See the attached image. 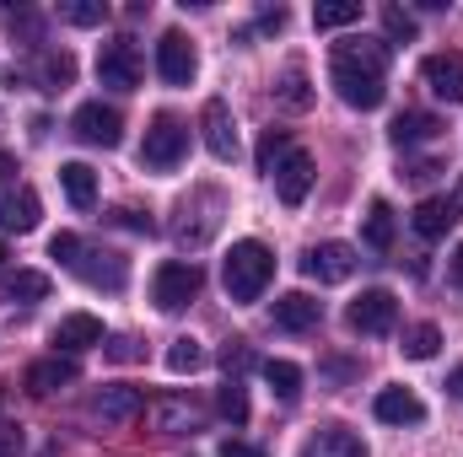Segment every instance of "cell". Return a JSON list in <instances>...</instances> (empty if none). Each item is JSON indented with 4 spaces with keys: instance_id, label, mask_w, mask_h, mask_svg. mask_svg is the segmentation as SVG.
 Masks as SVG:
<instances>
[{
    "instance_id": "cell-1",
    "label": "cell",
    "mask_w": 463,
    "mask_h": 457,
    "mask_svg": "<svg viewBox=\"0 0 463 457\" xmlns=\"http://www.w3.org/2000/svg\"><path fill=\"white\" fill-rule=\"evenodd\" d=\"M329 81L350 108H361V114L383 108V98H388V43H377V38L340 43L335 60H329Z\"/></svg>"
},
{
    "instance_id": "cell-2",
    "label": "cell",
    "mask_w": 463,
    "mask_h": 457,
    "mask_svg": "<svg viewBox=\"0 0 463 457\" xmlns=\"http://www.w3.org/2000/svg\"><path fill=\"white\" fill-rule=\"evenodd\" d=\"M222 280H227L232 302H259V296H264V285L275 280V253H269L264 242H253V237H248V242H232Z\"/></svg>"
},
{
    "instance_id": "cell-3",
    "label": "cell",
    "mask_w": 463,
    "mask_h": 457,
    "mask_svg": "<svg viewBox=\"0 0 463 457\" xmlns=\"http://www.w3.org/2000/svg\"><path fill=\"white\" fill-rule=\"evenodd\" d=\"M184 156H189V129H184V118L156 114L151 129H146V140H140V167H151V173H178Z\"/></svg>"
},
{
    "instance_id": "cell-4",
    "label": "cell",
    "mask_w": 463,
    "mask_h": 457,
    "mask_svg": "<svg viewBox=\"0 0 463 457\" xmlns=\"http://www.w3.org/2000/svg\"><path fill=\"white\" fill-rule=\"evenodd\" d=\"M200 285H205V275H200V264H162L156 275H151V302H156V312H184L194 296H200Z\"/></svg>"
},
{
    "instance_id": "cell-5",
    "label": "cell",
    "mask_w": 463,
    "mask_h": 457,
    "mask_svg": "<svg viewBox=\"0 0 463 457\" xmlns=\"http://www.w3.org/2000/svg\"><path fill=\"white\" fill-rule=\"evenodd\" d=\"M140 76H146V60H140L135 38H109V43L98 49V81H103V87H114V92H135Z\"/></svg>"
},
{
    "instance_id": "cell-6",
    "label": "cell",
    "mask_w": 463,
    "mask_h": 457,
    "mask_svg": "<svg viewBox=\"0 0 463 457\" xmlns=\"http://www.w3.org/2000/svg\"><path fill=\"white\" fill-rule=\"evenodd\" d=\"M302 275L318 280V285H345L350 275H355V247H345V242H318V247H307Z\"/></svg>"
},
{
    "instance_id": "cell-7",
    "label": "cell",
    "mask_w": 463,
    "mask_h": 457,
    "mask_svg": "<svg viewBox=\"0 0 463 457\" xmlns=\"http://www.w3.org/2000/svg\"><path fill=\"white\" fill-rule=\"evenodd\" d=\"M71 129H76V140L103 145V151H114L118 140H124V118H118V108H109V103H81L76 118H71Z\"/></svg>"
},
{
    "instance_id": "cell-8",
    "label": "cell",
    "mask_w": 463,
    "mask_h": 457,
    "mask_svg": "<svg viewBox=\"0 0 463 457\" xmlns=\"http://www.w3.org/2000/svg\"><path fill=\"white\" fill-rule=\"evenodd\" d=\"M393 318H399L393 291H361V296L350 302V312H345V323L355 329V334H388Z\"/></svg>"
},
{
    "instance_id": "cell-9",
    "label": "cell",
    "mask_w": 463,
    "mask_h": 457,
    "mask_svg": "<svg viewBox=\"0 0 463 457\" xmlns=\"http://www.w3.org/2000/svg\"><path fill=\"white\" fill-rule=\"evenodd\" d=\"M71 269H76L87 285H103V291H124V280H129L124 253H103V247H87V242H81V253H76Z\"/></svg>"
},
{
    "instance_id": "cell-10",
    "label": "cell",
    "mask_w": 463,
    "mask_h": 457,
    "mask_svg": "<svg viewBox=\"0 0 463 457\" xmlns=\"http://www.w3.org/2000/svg\"><path fill=\"white\" fill-rule=\"evenodd\" d=\"M200 129H205V151L216 156V162H237V118H232V108L222 103V98H211L205 103V114H200Z\"/></svg>"
},
{
    "instance_id": "cell-11",
    "label": "cell",
    "mask_w": 463,
    "mask_h": 457,
    "mask_svg": "<svg viewBox=\"0 0 463 457\" xmlns=\"http://www.w3.org/2000/svg\"><path fill=\"white\" fill-rule=\"evenodd\" d=\"M156 70H162V81H167V87H189V81H194V70H200L194 43H189L184 33H162V43H156Z\"/></svg>"
},
{
    "instance_id": "cell-12",
    "label": "cell",
    "mask_w": 463,
    "mask_h": 457,
    "mask_svg": "<svg viewBox=\"0 0 463 457\" xmlns=\"http://www.w3.org/2000/svg\"><path fill=\"white\" fill-rule=\"evenodd\" d=\"M269 178H275L280 205H291V210H297V205L307 200V189H313V178H318V173H313V156H307V151H291V156H286Z\"/></svg>"
},
{
    "instance_id": "cell-13",
    "label": "cell",
    "mask_w": 463,
    "mask_h": 457,
    "mask_svg": "<svg viewBox=\"0 0 463 457\" xmlns=\"http://www.w3.org/2000/svg\"><path fill=\"white\" fill-rule=\"evenodd\" d=\"M269 318H275V329H286V334H307V329H318L324 307H318L307 291H286V296H275Z\"/></svg>"
},
{
    "instance_id": "cell-14",
    "label": "cell",
    "mask_w": 463,
    "mask_h": 457,
    "mask_svg": "<svg viewBox=\"0 0 463 457\" xmlns=\"http://www.w3.org/2000/svg\"><path fill=\"white\" fill-rule=\"evenodd\" d=\"M92 415H98L103 425H129V420L146 415V393H140V387H103V393L92 398Z\"/></svg>"
},
{
    "instance_id": "cell-15",
    "label": "cell",
    "mask_w": 463,
    "mask_h": 457,
    "mask_svg": "<svg viewBox=\"0 0 463 457\" xmlns=\"http://www.w3.org/2000/svg\"><path fill=\"white\" fill-rule=\"evenodd\" d=\"M420 81L442 98V103H463V54H431L420 65Z\"/></svg>"
},
{
    "instance_id": "cell-16",
    "label": "cell",
    "mask_w": 463,
    "mask_h": 457,
    "mask_svg": "<svg viewBox=\"0 0 463 457\" xmlns=\"http://www.w3.org/2000/svg\"><path fill=\"white\" fill-rule=\"evenodd\" d=\"M372 415H377L383 425H420V420H426V404H420L410 387H383L377 404H372Z\"/></svg>"
},
{
    "instance_id": "cell-17",
    "label": "cell",
    "mask_w": 463,
    "mask_h": 457,
    "mask_svg": "<svg viewBox=\"0 0 463 457\" xmlns=\"http://www.w3.org/2000/svg\"><path fill=\"white\" fill-rule=\"evenodd\" d=\"M22 382H27V393H38V398H43V393H60L65 382H76V360H71V355H49V360H33Z\"/></svg>"
},
{
    "instance_id": "cell-18",
    "label": "cell",
    "mask_w": 463,
    "mask_h": 457,
    "mask_svg": "<svg viewBox=\"0 0 463 457\" xmlns=\"http://www.w3.org/2000/svg\"><path fill=\"white\" fill-rule=\"evenodd\" d=\"M38 216H43V205H38V194L22 183V189H11L5 200H0V231H33L38 227Z\"/></svg>"
},
{
    "instance_id": "cell-19",
    "label": "cell",
    "mask_w": 463,
    "mask_h": 457,
    "mask_svg": "<svg viewBox=\"0 0 463 457\" xmlns=\"http://www.w3.org/2000/svg\"><path fill=\"white\" fill-rule=\"evenodd\" d=\"M275 103H280V108H291V114H307V108H313V92H307V65H302V60H291V65L275 76Z\"/></svg>"
},
{
    "instance_id": "cell-20",
    "label": "cell",
    "mask_w": 463,
    "mask_h": 457,
    "mask_svg": "<svg viewBox=\"0 0 463 457\" xmlns=\"http://www.w3.org/2000/svg\"><path fill=\"white\" fill-rule=\"evenodd\" d=\"M54 344H60V350H92V344H103V323H98L92 312H71V318H60Z\"/></svg>"
},
{
    "instance_id": "cell-21",
    "label": "cell",
    "mask_w": 463,
    "mask_h": 457,
    "mask_svg": "<svg viewBox=\"0 0 463 457\" xmlns=\"http://www.w3.org/2000/svg\"><path fill=\"white\" fill-rule=\"evenodd\" d=\"M302 457H366V447H361V436H350L345 425H324V431L302 447Z\"/></svg>"
},
{
    "instance_id": "cell-22",
    "label": "cell",
    "mask_w": 463,
    "mask_h": 457,
    "mask_svg": "<svg viewBox=\"0 0 463 457\" xmlns=\"http://www.w3.org/2000/svg\"><path fill=\"white\" fill-rule=\"evenodd\" d=\"M60 189H65V200H71L76 210H92V200H98V178H92L87 162H65V167H60Z\"/></svg>"
},
{
    "instance_id": "cell-23",
    "label": "cell",
    "mask_w": 463,
    "mask_h": 457,
    "mask_svg": "<svg viewBox=\"0 0 463 457\" xmlns=\"http://www.w3.org/2000/svg\"><path fill=\"white\" fill-rule=\"evenodd\" d=\"M388 135H393V145H420V140H437L442 135V118L437 114H399Z\"/></svg>"
},
{
    "instance_id": "cell-24",
    "label": "cell",
    "mask_w": 463,
    "mask_h": 457,
    "mask_svg": "<svg viewBox=\"0 0 463 457\" xmlns=\"http://www.w3.org/2000/svg\"><path fill=\"white\" fill-rule=\"evenodd\" d=\"M264 382H269V393H275L280 404H297V393H302V366H291V360H264Z\"/></svg>"
},
{
    "instance_id": "cell-25",
    "label": "cell",
    "mask_w": 463,
    "mask_h": 457,
    "mask_svg": "<svg viewBox=\"0 0 463 457\" xmlns=\"http://www.w3.org/2000/svg\"><path fill=\"white\" fill-rule=\"evenodd\" d=\"M151 425H156L162 436H184V431L200 425V409H194V404H156V409H151Z\"/></svg>"
},
{
    "instance_id": "cell-26",
    "label": "cell",
    "mask_w": 463,
    "mask_h": 457,
    "mask_svg": "<svg viewBox=\"0 0 463 457\" xmlns=\"http://www.w3.org/2000/svg\"><path fill=\"white\" fill-rule=\"evenodd\" d=\"M361 237H366V247H377V253L393 247V210H388V200H372V205H366V227H361Z\"/></svg>"
},
{
    "instance_id": "cell-27",
    "label": "cell",
    "mask_w": 463,
    "mask_h": 457,
    "mask_svg": "<svg viewBox=\"0 0 463 457\" xmlns=\"http://www.w3.org/2000/svg\"><path fill=\"white\" fill-rule=\"evenodd\" d=\"M410 221H415L420 237H442V231L453 227V205H448V200H420Z\"/></svg>"
},
{
    "instance_id": "cell-28",
    "label": "cell",
    "mask_w": 463,
    "mask_h": 457,
    "mask_svg": "<svg viewBox=\"0 0 463 457\" xmlns=\"http://www.w3.org/2000/svg\"><path fill=\"white\" fill-rule=\"evenodd\" d=\"M43 296H49V275L38 269H16L5 280V302H43Z\"/></svg>"
},
{
    "instance_id": "cell-29",
    "label": "cell",
    "mask_w": 463,
    "mask_h": 457,
    "mask_svg": "<svg viewBox=\"0 0 463 457\" xmlns=\"http://www.w3.org/2000/svg\"><path fill=\"white\" fill-rule=\"evenodd\" d=\"M205 366V344L200 340H173V350H167V371L173 377H194Z\"/></svg>"
},
{
    "instance_id": "cell-30",
    "label": "cell",
    "mask_w": 463,
    "mask_h": 457,
    "mask_svg": "<svg viewBox=\"0 0 463 457\" xmlns=\"http://www.w3.org/2000/svg\"><path fill=\"white\" fill-rule=\"evenodd\" d=\"M291 151H297V145H291L286 129H264V140H259V173H275Z\"/></svg>"
},
{
    "instance_id": "cell-31",
    "label": "cell",
    "mask_w": 463,
    "mask_h": 457,
    "mask_svg": "<svg viewBox=\"0 0 463 457\" xmlns=\"http://www.w3.org/2000/svg\"><path fill=\"white\" fill-rule=\"evenodd\" d=\"M437 344H442V334H437V323H415V329H404V355L410 360H431L437 355Z\"/></svg>"
},
{
    "instance_id": "cell-32",
    "label": "cell",
    "mask_w": 463,
    "mask_h": 457,
    "mask_svg": "<svg viewBox=\"0 0 463 457\" xmlns=\"http://www.w3.org/2000/svg\"><path fill=\"white\" fill-rule=\"evenodd\" d=\"M71 76H76V60L60 49V54H43V65H38V81L49 87V92H60V87H71Z\"/></svg>"
},
{
    "instance_id": "cell-33",
    "label": "cell",
    "mask_w": 463,
    "mask_h": 457,
    "mask_svg": "<svg viewBox=\"0 0 463 457\" xmlns=\"http://www.w3.org/2000/svg\"><path fill=\"white\" fill-rule=\"evenodd\" d=\"M313 22L318 27H350V22H361V5L355 0H329V5L313 11Z\"/></svg>"
},
{
    "instance_id": "cell-34",
    "label": "cell",
    "mask_w": 463,
    "mask_h": 457,
    "mask_svg": "<svg viewBox=\"0 0 463 457\" xmlns=\"http://www.w3.org/2000/svg\"><path fill=\"white\" fill-rule=\"evenodd\" d=\"M216 409L227 415L232 425H242V420H248V393H242V382H237V377H232L227 387H222V398H216Z\"/></svg>"
},
{
    "instance_id": "cell-35",
    "label": "cell",
    "mask_w": 463,
    "mask_h": 457,
    "mask_svg": "<svg viewBox=\"0 0 463 457\" xmlns=\"http://www.w3.org/2000/svg\"><path fill=\"white\" fill-rule=\"evenodd\" d=\"M60 16H65V22H71V27H98V22H103V16H109V11H103V5H98V0H71V5H65V11H60Z\"/></svg>"
},
{
    "instance_id": "cell-36",
    "label": "cell",
    "mask_w": 463,
    "mask_h": 457,
    "mask_svg": "<svg viewBox=\"0 0 463 457\" xmlns=\"http://www.w3.org/2000/svg\"><path fill=\"white\" fill-rule=\"evenodd\" d=\"M383 27H388L393 43H410V38H415V16L399 11V5H383Z\"/></svg>"
},
{
    "instance_id": "cell-37",
    "label": "cell",
    "mask_w": 463,
    "mask_h": 457,
    "mask_svg": "<svg viewBox=\"0 0 463 457\" xmlns=\"http://www.w3.org/2000/svg\"><path fill=\"white\" fill-rule=\"evenodd\" d=\"M114 227H124V231H140V237H151V231H156V221H151L146 210H135V205H118V210H114Z\"/></svg>"
},
{
    "instance_id": "cell-38",
    "label": "cell",
    "mask_w": 463,
    "mask_h": 457,
    "mask_svg": "<svg viewBox=\"0 0 463 457\" xmlns=\"http://www.w3.org/2000/svg\"><path fill=\"white\" fill-rule=\"evenodd\" d=\"M49 253H54L60 264H76V253H81V237H76V231H60V237L49 242Z\"/></svg>"
},
{
    "instance_id": "cell-39",
    "label": "cell",
    "mask_w": 463,
    "mask_h": 457,
    "mask_svg": "<svg viewBox=\"0 0 463 457\" xmlns=\"http://www.w3.org/2000/svg\"><path fill=\"white\" fill-rule=\"evenodd\" d=\"M222 360H227V371L237 377L248 360H253V350H248V340H227V350H222Z\"/></svg>"
},
{
    "instance_id": "cell-40",
    "label": "cell",
    "mask_w": 463,
    "mask_h": 457,
    "mask_svg": "<svg viewBox=\"0 0 463 457\" xmlns=\"http://www.w3.org/2000/svg\"><path fill=\"white\" fill-rule=\"evenodd\" d=\"M16 452H22V425L0 420V457H16Z\"/></svg>"
},
{
    "instance_id": "cell-41",
    "label": "cell",
    "mask_w": 463,
    "mask_h": 457,
    "mask_svg": "<svg viewBox=\"0 0 463 457\" xmlns=\"http://www.w3.org/2000/svg\"><path fill=\"white\" fill-rule=\"evenodd\" d=\"M140 355H146V350H140L135 340H114L109 344V360H140Z\"/></svg>"
},
{
    "instance_id": "cell-42",
    "label": "cell",
    "mask_w": 463,
    "mask_h": 457,
    "mask_svg": "<svg viewBox=\"0 0 463 457\" xmlns=\"http://www.w3.org/2000/svg\"><path fill=\"white\" fill-rule=\"evenodd\" d=\"M222 457H264V452H259V447H248V442H237V436H232V442H222Z\"/></svg>"
},
{
    "instance_id": "cell-43",
    "label": "cell",
    "mask_w": 463,
    "mask_h": 457,
    "mask_svg": "<svg viewBox=\"0 0 463 457\" xmlns=\"http://www.w3.org/2000/svg\"><path fill=\"white\" fill-rule=\"evenodd\" d=\"M259 27H264V33H280V27H286V11H280V5H275V11H264V16H259Z\"/></svg>"
},
{
    "instance_id": "cell-44",
    "label": "cell",
    "mask_w": 463,
    "mask_h": 457,
    "mask_svg": "<svg viewBox=\"0 0 463 457\" xmlns=\"http://www.w3.org/2000/svg\"><path fill=\"white\" fill-rule=\"evenodd\" d=\"M11 173H16V162H11V156H5V151H0V189H5V183H11Z\"/></svg>"
},
{
    "instance_id": "cell-45",
    "label": "cell",
    "mask_w": 463,
    "mask_h": 457,
    "mask_svg": "<svg viewBox=\"0 0 463 457\" xmlns=\"http://www.w3.org/2000/svg\"><path fill=\"white\" fill-rule=\"evenodd\" d=\"M448 205H453V221H463V178H458V189H453V200H448Z\"/></svg>"
},
{
    "instance_id": "cell-46",
    "label": "cell",
    "mask_w": 463,
    "mask_h": 457,
    "mask_svg": "<svg viewBox=\"0 0 463 457\" xmlns=\"http://www.w3.org/2000/svg\"><path fill=\"white\" fill-rule=\"evenodd\" d=\"M453 280H458V291H463V242H458V253H453Z\"/></svg>"
},
{
    "instance_id": "cell-47",
    "label": "cell",
    "mask_w": 463,
    "mask_h": 457,
    "mask_svg": "<svg viewBox=\"0 0 463 457\" xmlns=\"http://www.w3.org/2000/svg\"><path fill=\"white\" fill-rule=\"evenodd\" d=\"M448 387H453V393L463 398V366H453V377H448Z\"/></svg>"
},
{
    "instance_id": "cell-48",
    "label": "cell",
    "mask_w": 463,
    "mask_h": 457,
    "mask_svg": "<svg viewBox=\"0 0 463 457\" xmlns=\"http://www.w3.org/2000/svg\"><path fill=\"white\" fill-rule=\"evenodd\" d=\"M0 264H5V242H0Z\"/></svg>"
}]
</instances>
